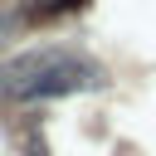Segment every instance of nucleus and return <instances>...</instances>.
<instances>
[{
  "label": "nucleus",
  "instance_id": "obj_1",
  "mask_svg": "<svg viewBox=\"0 0 156 156\" xmlns=\"http://www.w3.org/2000/svg\"><path fill=\"white\" fill-rule=\"evenodd\" d=\"M93 83H98V68L73 49H34V54L0 63V93L15 98V102L63 98V93H78V88H93Z\"/></svg>",
  "mask_w": 156,
  "mask_h": 156
},
{
  "label": "nucleus",
  "instance_id": "obj_2",
  "mask_svg": "<svg viewBox=\"0 0 156 156\" xmlns=\"http://www.w3.org/2000/svg\"><path fill=\"white\" fill-rule=\"evenodd\" d=\"M54 5H58V10H73V5H83V0H54Z\"/></svg>",
  "mask_w": 156,
  "mask_h": 156
}]
</instances>
